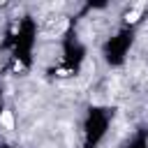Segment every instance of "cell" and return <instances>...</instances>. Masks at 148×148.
<instances>
[{
	"label": "cell",
	"instance_id": "1",
	"mask_svg": "<svg viewBox=\"0 0 148 148\" xmlns=\"http://www.w3.org/2000/svg\"><path fill=\"white\" fill-rule=\"evenodd\" d=\"M0 123H2L7 130H14V116H12V111H2V113H0Z\"/></svg>",
	"mask_w": 148,
	"mask_h": 148
},
{
	"label": "cell",
	"instance_id": "2",
	"mask_svg": "<svg viewBox=\"0 0 148 148\" xmlns=\"http://www.w3.org/2000/svg\"><path fill=\"white\" fill-rule=\"evenodd\" d=\"M139 16H141V9H132V12L125 14V21H127V23H136Z\"/></svg>",
	"mask_w": 148,
	"mask_h": 148
}]
</instances>
